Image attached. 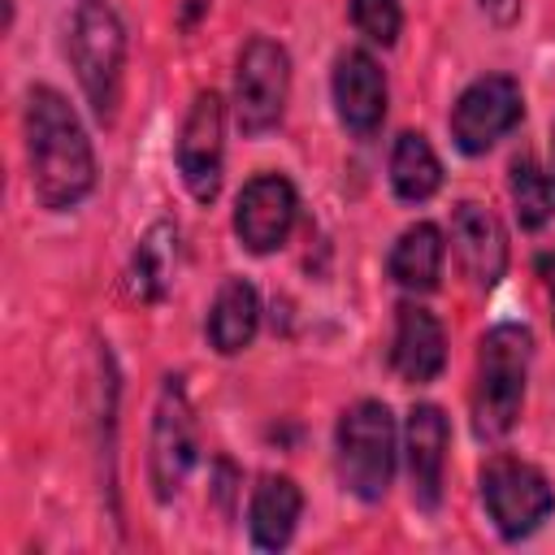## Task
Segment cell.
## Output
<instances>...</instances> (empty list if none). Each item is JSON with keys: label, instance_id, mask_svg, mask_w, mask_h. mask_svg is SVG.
Returning <instances> with one entry per match:
<instances>
[{"label": "cell", "instance_id": "12", "mask_svg": "<svg viewBox=\"0 0 555 555\" xmlns=\"http://www.w3.org/2000/svg\"><path fill=\"white\" fill-rule=\"evenodd\" d=\"M334 108H338V121L356 134V139H369L382 130L386 121V74L382 65L351 48L338 56L334 65Z\"/></svg>", "mask_w": 555, "mask_h": 555}, {"label": "cell", "instance_id": "21", "mask_svg": "<svg viewBox=\"0 0 555 555\" xmlns=\"http://www.w3.org/2000/svg\"><path fill=\"white\" fill-rule=\"evenodd\" d=\"M351 22L364 39L390 48L403 30V9H399V0H351Z\"/></svg>", "mask_w": 555, "mask_h": 555}, {"label": "cell", "instance_id": "16", "mask_svg": "<svg viewBox=\"0 0 555 555\" xmlns=\"http://www.w3.org/2000/svg\"><path fill=\"white\" fill-rule=\"evenodd\" d=\"M256 325H260V295L247 278H225L212 295V308H208V343L221 351V356H234L243 351L251 338H256Z\"/></svg>", "mask_w": 555, "mask_h": 555}, {"label": "cell", "instance_id": "8", "mask_svg": "<svg viewBox=\"0 0 555 555\" xmlns=\"http://www.w3.org/2000/svg\"><path fill=\"white\" fill-rule=\"evenodd\" d=\"M525 113L520 87L507 74H486L477 82H468L451 108V139L460 152L481 156L490 152Z\"/></svg>", "mask_w": 555, "mask_h": 555}, {"label": "cell", "instance_id": "6", "mask_svg": "<svg viewBox=\"0 0 555 555\" xmlns=\"http://www.w3.org/2000/svg\"><path fill=\"white\" fill-rule=\"evenodd\" d=\"M199 460V425H195V408L186 399L182 377H165L156 412H152V451H147V481L152 494L160 503H169L186 473Z\"/></svg>", "mask_w": 555, "mask_h": 555}, {"label": "cell", "instance_id": "5", "mask_svg": "<svg viewBox=\"0 0 555 555\" xmlns=\"http://www.w3.org/2000/svg\"><path fill=\"white\" fill-rule=\"evenodd\" d=\"M291 95V56L278 39L251 35L234 65V121L243 134H264L282 121Z\"/></svg>", "mask_w": 555, "mask_h": 555}, {"label": "cell", "instance_id": "25", "mask_svg": "<svg viewBox=\"0 0 555 555\" xmlns=\"http://www.w3.org/2000/svg\"><path fill=\"white\" fill-rule=\"evenodd\" d=\"M551 195H555V126H551Z\"/></svg>", "mask_w": 555, "mask_h": 555}, {"label": "cell", "instance_id": "10", "mask_svg": "<svg viewBox=\"0 0 555 555\" xmlns=\"http://www.w3.org/2000/svg\"><path fill=\"white\" fill-rule=\"evenodd\" d=\"M295 212H299L295 186L282 173H260L234 199V234L247 251L269 256L291 238Z\"/></svg>", "mask_w": 555, "mask_h": 555}, {"label": "cell", "instance_id": "3", "mask_svg": "<svg viewBox=\"0 0 555 555\" xmlns=\"http://www.w3.org/2000/svg\"><path fill=\"white\" fill-rule=\"evenodd\" d=\"M65 56L78 74V87L100 121L117 117L126 82V26L108 0H78L65 35Z\"/></svg>", "mask_w": 555, "mask_h": 555}, {"label": "cell", "instance_id": "9", "mask_svg": "<svg viewBox=\"0 0 555 555\" xmlns=\"http://www.w3.org/2000/svg\"><path fill=\"white\" fill-rule=\"evenodd\" d=\"M221 165H225V104L217 91H199L178 130V173L199 204L217 199Z\"/></svg>", "mask_w": 555, "mask_h": 555}, {"label": "cell", "instance_id": "11", "mask_svg": "<svg viewBox=\"0 0 555 555\" xmlns=\"http://www.w3.org/2000/svg\"><path fill=\"white\" fill-rule=\"evenodd\" d=\"M447 442L451 425L438 403H416L408 412L403 429V455H408V481H412V503L434 512L442 499V468H447Z\"/></svg>", "mask_w": 555, "mask_h": 555}, {"label": "cell", "instance_id": "24", "mask_svg": "<svg viewBox=\"0 0 555 555\" xmlns=\"http://www.w3.org/2000/svg\"><path fill=\"white\" fill-rule=\"evenodd\" d=\"M204 9H208V0H186V9H182V22L191 26V22H195V17L204 13Z\"/></svg>", "mask_w": 555, "mask_h": 555}, {"label": "cell", "instance_id": "7", "mask_svg": "<svg viewBox=\"0 0 555 555\" xmlns=\"http://www.w3.org/2000/svg\"><path fill=\"white\" fill-rule=\"evenodd\" d=\"M481 503H486L494 529L507 542H516V538H529L551 516L555 494H551V481L542 477V468H533L516 455H494L481 468Z\"/></svg>", "mask_w": 555, "mask_h": 555}, {"label": "cell", "instance_id": "2", "mask_svg": "<svg viewBox=\"0 0 555 555\" xmlns=\"http://www.w3.org/2000/svg\"><path fill=\"white\" fill-rule=\"evenodd\" d=\"M529 356H533V338L516 321H503L481 334L477 373H473V434L481 442H499L512 434L525 403Z\"/></svg>", "mask_w": 555, "mask_h": 555}, {"label": "cell", "instance_id": "20", "mask_svg": "<svg viewBox=\"0 0 555 555\" xmlns=\"http://www.w3.org/2000/svg\"><path fill=\"white\" fill-rule=\"evenodd\" d=\"M507 191L516 204V221L525 230H542L546 217L555 212V195H551V178L538 169V160L529 152H516L507 165Z\"/></svg>", "mask_w": 555, "mask_h": 555}, {"label": "cell", "instance_id": "23", "mask_svg": "<svg viewBox=\"0 0 555 555\" xmlns=\"http://www.w3.org/2000/svg\"><path fill=\"white\" fill-rule=\"evenodd\" d=\"M538 273L546 282V295H551V317H555V251H542L538 256Z\"/></svg>", "mask_w": 555, "mask_h": 555}, {"label": "cell", "instance_id": "17", "mask_svg": "<svg viewBox=\"0 0 555 555\" xmlns=\"http://www.w3.org/2000/svg\"><path fill=\"white\" fill-rule=\"evenodd\" d=\"M442 260H447L442 230L429 225V221H416V225H408V230L395 238L386 264H390V278H395L403 291L425 295V291L438 286V278H442Z\"/></svg>", "mask_w": 555, "mask_h": 555}, {"label": "cell", "instance_id": "19", "mask_svg": "<svg viewBox=\"0 0 555 555\" xmlns=\"http://www.w3.org/2000/svg\"><path fill=\"white\" fill-rule=\"evenodd\" d=\"M390 186L399 199L421 204L442 186V160L421 130H403L390 147Z\"/></svg>", "mask_w": 555, "mask_h": 555}, {"label": "cell", "instance_id": "4", "mask_svg": "<svg viewBox=\"0 0 555 555\" xmlns=\"http://www.w3.org/2000/svg\"><path fill=\"white\" fill-rule=\"evenodd\" d=\"M338 477L343 490H351L364 503L386 499L390 477H395V416L377 399H360L343 412L338 434Z\"/></svg>", "mask_w": 555, "mask_h": 555}, {"label": "cell", "instance_id": "15", "mask_svg": "<svg viewBox=\"0 0 555 555\" xmlns=\"http://www.w3.org/2000/svg\"><path fill=\"white\" fill-rule=\"evenodd\" d=\"M299 512H304V494H299V486L291 477H282V473L260 477V486L251 490V507H247L251 542L260 551H282L295 538Z\"/></svg>", "mask_w": 555, "mask_h": 555}, {"label": "cell", "instance_id": "13", "mask_svg": "<svg viewBox=\"0 0 555 555\" xmlns=\"http://www.w3.org/2000/svg\"><path fill=\"white\" fill-rule=\"evenodd\" d=\"M451 243H455V256H460L464 273L477 286H494L507 273V234H503L499 217L486 204L460 199L451 208Z\"/></svg>", "mask_w": 555, "mask_h": 555}, {"label": "cell", "instance_id": "1", "mask_svg": "<svg viewBox=\"0 0 555 555\" xmlns=\"http://www.w3.org/2000/svg\"><path fill=\"white\" fill-rule=\"evenodd\" d=\"M22 126H26V165H30L35 199L52 212L82 204L95 186V152L69 100L56 87L43 82L30 87Z\"/></svg>", "mask_w": 555, "mask_h": 555}, {"label": "cell", "instance_id": "18", "mask_svg": "<svg viewBox=\"0 0 555 555\" xmlns=\"http://www.w3.org/2000/svg\"><path fill=\"white\" fill-rule=\"evenodd\" d=\"M173 260H178V230L169 221H156L130 256L126 295L139 299V304H156L173 282Z\"/></svg>", "mask_w": 555, "mask_h": 555}, {"label": "cell", "instance_id": "22", "mask_svg": "<svg viewBox=\"0 0 555 555\" xmlns=\"http://www.w3.org/2000/svg\"><path fill=\"white\" fill-rule=\"evenodd\" d=\"M477 4H481V13H486L494 26H512L516 13H520V0H477Z\"/></svg>", "mask_w": 555, "mask_h": 555}, {"label": "cell", "instance_id": "14", "mask_svg": "<svg viewBox=\"0 0 555 555\" xmlns=\"http://www.w3.org/2000/svg\"><path fill=\"white\" fill-rule=\"evenodd\" d=\"M390 364L412 386H425V382H434L442 373V364H447V334H442V325H438V317L429 308L399 304Z\"/></svg>", "mask_w": 555, "mask_h": 555}]
</instances>
